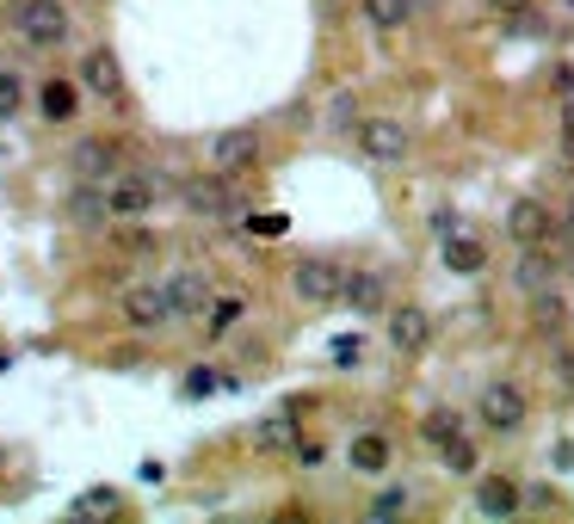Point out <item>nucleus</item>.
<instances>
[{"mask_svg":"<svg viewBox=\"0 0 574 524\" xmlns=\"http://www.w3.org/2000/svg\"><path fill=\"white\" fill-rule=\"evenodd\" d=\"M562 142H574V99H562Z\"/></svg>","mask_w":574,"mask_h":524,"instance_id":"nucleus-33","label":"nucleus"},{"mask_svg":"<svg viewBox=\"0 0 574 524\" xmlns=\"http://www.w3.org/2000/svg\"><path fill=\"white\" fill-rule=\"evenodd\" d=\"M569 463H574V445L562 438V445H556V469H569Z\"/></svg>","mask_w":574,"mask_h":524,"instance_id":"nucleus-35","label":"nucleus"},{"mask_svg":"<svg viewBox=\"0 0 574 524\" xmlns=\"http://www.w3.org/2000/svg\"><path fill=\"white\" fill-rule=\"evenodd\" d=\"M80 87L99 99V105H112V112H124V99H130V80H124V62H117V50H87L80 57Z\"/></svg>","mask_w":574,"mask_h":524,"instance_id":"nucleus-6","label":"nucleus"},{"mask_svg":"<svg viewBox=\"0 0 574 524\" xmlns=\"http://www.w3.org/2000/svg\"><path fill=\"white\" fill-rule=\"evenodd\" d=\"M556 228V210L544 204V198H513L507 204V241L513 247H544Z\"/></svg>","mask_w":574,"mask_h":524,"instance_id":"nucleus-10","label":"nucleus"},{"mask_svg":"<svg viewBox=\"0 0 574 524\" xmlns=\"http://www.w3.org/2000/svg\"><path fill=\"white\" fill-rule=\"evenodd\" d=\"M124 253H154V241L142 235V228H136V235H124Z\"/></svg>","mask_w":574,"mask_h":524,"instance_id":"nucleus-32","label":"nucleus"},{"mask_svg":"<svg viewBox=\"0 0 574 524\" xmlns=\"http://www.w3.org/2000/svg\"><path fill=\"white\" fill-rule=\"evenodd\" d=\"M167 302H173V321H191L211 309V278L204 272H173L167 278Z\"/></svg>","mask_w":574,"mask_h":524,"instance_id":"nucleus-20","label":"nucleus"},{"mask_svg":"<svg viewBox=\"0 0 574 524\" xmlns=\"http://www.w3.org/2000/svg\"><path fill=\"white\" fill-rule=\"evenodd\" d=\"M241 315H248V297H241V290H229V297H211V334H229Z\"/></svg>","mask_w":574,"mask_h":524,"instance_id":"nucleus-27","label":"nucleus"},{"mask_svg":"<svg viewBox=\"0 0 574 524\" xmlns=\"http://www.w3.org/2000/svg\"><path fill=\"white\" fill-rule=\"evenodd\" d=\"M211 167L216 173H229V179H241V173H253L260 167V130L253 124H235V130H216L211 136Z\"/></svg>","mask_w":574,"mask_h":524,"instance_id":"nucleus-8","label":"nucleus"},{"mask_svg":"<svg viewBox=\"0 0 574 524\" xmlns=\"http://www.w3.org/2000/svg\"><path fill=\"white\" fill-rule=\"evenodd\" d=\"M556 223H562V228H569V235H574V191H569V198H562V216H556Z\"/></svg>","mask_w":574,"mask_h":524,"instance_id":"nucleus-34","label":"nucleus"},{"mask_svg":"<svg viewBox=\"0 0 574 524\" xmlns=\"http://www.w3.org/2000/svg\"><path fill=\"white\" fill-rule=\"evenodd\" d=\"M340 302L346 309H359V315H383V309H389V278L371 272V265H346Z\"/></svg>","mask_w":574,"mask_h":524,"instance_id":"nucleus-13","label":"nucleus"},{"mask_svg":"<svg viewBox=\"0 0 574 524\" xmlns=\"http://www.w3.org/2000/svg\"><path fill=\"white\" fill-rule=\"evenodd\" d=\"M433 457H439V469H451V475H476V469H482V450H476V438H470V432H458V438H451V445H439Z\"/></svg>","mask_w":574,"mask_h":524,"instance_id":"nucleus-23","label":"nucleus"},{"mask_svg":"<svg viewBox=\"0 0 574 524\" xmlns=\"http://www.w3.org/2000/svg\"><path fill=\"white\" fill-rule=\"evenodd\" d=\"M439 265L445 272H458V278H482V272H488V241L451 228V235H439Z\"/></svg>","mask_w":574,"mask_h":524,"instance_id":"nucleus-14","label":"nucleus"},{"mask_svg":"<svg viewBox=\"0 0 574 524\" xmlns=\"http://www.w3.org/2000/svg\"><path fill=\"white\" fill-rule=\"evenodd\" d=\"M569 321H574V309H569Z\"/></svg>","mask_w":574,"mask_h":524,"instance_id":"nucleus-37","label":"nucleus"},{"mask_svg":"<svg viewBox=\"0 0 574 524\" xmlns=\"http://www.w3.org/2000/svg\"><path fill=\"white\" fill-rule=\"evenodd\" d=\"M408 506H414V494H408V487H383V494H371V506H364V519H371V524L408 519Z\"/></svg>","mask_w":574,"mask_h":524,"instance_id":"nucleus-26","label":"nucleus"},{"mask_svg":"<svg viewBox=\"0 0 574 524\" xmlns=\"http://www.w3.org/2000/svg\"><path fill=\"white\" fill-rule=\"evenodd\" d=\"M556 272H562V260H556L550 247H519V253H513V290H525V297L550 290Z\"/></svg>","mask_w":574,"mask_h":524,"instance_id":"nucleus-17","label":"nucleus"},{"mask_svg":"<svg viewBox=\"0 0 574 524\" xmlns=\"http://www.w3.org/2000/svg\"><path fill=\"white\" fill-rule=\"evenodd\" d=\"M211 389H223V376L204 371V364H198V371H186V383H179V395H186V401H198V395H211Z\"/></svg>","mask_w":574,"mask_h":524,"instance_id":"nucleus-29","label":"nucleus"},{"mask_svg":"<svg viewBox=\"0 0 574 524\" xmlns=\"http://www.w3.org/2000/svg\"><path fill=\"white\" fill-rule=\"evenodd\" d=\"M297 438H303V426H297V401L253 420V450H260V457H290V450H297Z\"/></svg>","mask_w":574,"mask_h":524,"instance_id":"nucleus-12","label":"nucleus"},{"mask_svg":"<svg viewBox=\"0 0 574 524\" xmlns=\"http://www.w3.org/2000/svg\"><path fill=\"white\" fill-rule=\"evenodd\" d=\"M105 210H112V223L149 216L154 210V179H142V173H117V179H105Z\"/></svg>","mask_w":574,"mask_h":524,"instance_id":"nucleus-11","label":"nucleus"},{"mask_svg":"<svg viewBox=\"0 0 574 524\" xmlns=\"http://www.w3.org/2000/svg\"><path fill=\"white\" fill-rule=\"evenodd\" d=\"M68 173H75V179H93V186L117 179V173H124V142H112V136H87V142H75Z\"/></svg>","mask_w":574,"mask_h":524,"instance_id":"nucleus-9","label":"nucleus"},{"mask_svg":"<svg viewBox=\"0 0 574 524\" xmlns=\"http://www.w3.org/2000/svg\"><path fill=\"white\" fill-rule=\"evenodd\" d=\"M359 352H364L359 339H340V346H334V364H340V371H346V364H359Z\"/></svg>","mask_w":574,"mask_h":524,"instance_id":"nucleus-31","label":"nucleus"},{"mask_svg":"<svg viewBox=\"0 0 574 524\" xmlns=\"http://www.w3.org/2000/svg\"><path fill=\"white\" fill-rule=\"evenodd\" d=\"M179 198H186L191 216H204V223H229L235 210H241V191L229 186V173H204V179H186L179 186Z\"/></svg>","mask_w":574,"mask_h":524,"instance_id":"nucleus-7","label":"nucleus"},{"mask_svg":"<svg viewBox=\"0 0 574 524\" xmlns=\"http://www.w3.org/2000/svg\"><path fill=\"white\" fill-rule=\"evenodd\" d=\"M124 321H130L136 334H154V327H167V321H173L167 284H136L130 297H124Z\"/></svg>","mask_w":574,"mask_h":524,"instance_id":"nucleus-15","label":"nucleus"},{"mask_svg":"<svg viewBox=\"0 0 574 524\" xmlns=\"http://www.w3.org/2000/svg\"><path fill=\"white\" fill-rule=\"evenodd\" d=\"M458 432H470V426H463V413H458V408H433V413H426V420H421V438H426V450L451 445Z\"/></svg>","mask_w":574,"mask_h":524,"instance_id":"nucleus-25","label":"nucleus"},{"mask_svg":"<svg viewBox=\"0 0 574 524\" xmlns=\"http://www.w3.org/2000/svg\"><path fill=\"white\" fill-rule=\"evenodd\" d=\"M124 512V494L117 487H87L75 506H68V519H117Z\"/></svg>","mask_w":574,"mask_h":524,"instance_id":"nucleus-24","label":"nucleus"},{"mask_svg":"<svg viewBox=\"0 0 574 524\" xmlns=\"http://www.w3.org/2000/svg\"><path fill=\"white\" fill-rule=\"evenodd\" d=\"M569 7H574V0H569Z\"/></svg>","mask_w":574,"mask_h":524,"instance_id":"nucleus-38","label":"nucleus"},{"mask_svg":"<svg viewBox=\"0 0 574 524\" xmlns=\"http://www.w3.org/2000/svg\"><path fill=\"white\" fill-rule=\"evenodd\" d=\"M68 223H80V228H105V223H112V210H105V186L80 179L75 198H68Z\"/></svg>","mask_w":574,"mask_h":524,"instance_id":"nucleus-22","label":"nucleus"},{"mask_svg":"<svg viewBox=\"0 0 574 524\" xmlns=\"http://www.w3.org/2000/svg\"><path fill=\"white\" fill-rule=\"evenodd\" d=\"M383 339H389L396 358H426V346H433V315H426V302H389V309H383Z\"/></svg>","mask_w":574,"mask_h":524,"instance_id":"nucleus-5","label":"nucleus"},{"mask_svg":"<svg viewBox=\"0 0 574 524\" xmlns=\"http://www.w3.org/2000/svg\"><path fill=\"white\" fill-rule=\"evenodd\" d=\"M13 32H20L32 50H62V43H68V7H62V0H20V7H13Z\"/></svg>","mask_w":574,"mask_h":524,"instance_id":"nucleus-4","label":"nucleus"},{"mask_svg":"<svg viewBox=\"0 0 574 524\" xmlns=\"http://www.w3.org/2000/svg\"><path fill=\"white\" fill-rule=\"evenodd\" d=\"M476 426L495 432V438L525 432V426H532V395L519 389V383H507V376L482 383V389H476Z\"/></svg>","mask_w":574,"mask_h":524,"instance_id":"nucleus-1","label":"nucleus"},{"mask_svg":"<svg viewBox=\"0 0 574 524\" xmlns=\"http://www.w3.org/2000/svg\"><path fill=\"white\" fill-rule=\"evenodd\" d=\"M476 512L482 519H519L525 512V487L513 475H476Z\"/></svg>","mask_w":574,"mask_h":524,"instance_id":"nucleus-16","label":"nucleus"},{"mask_svg":"<svg viewBox=\"0 0 574 524\" xmlns=\"http://www.w3.org/2000/svg\"><path fill=\"white\" fill-rule=\"evenodd\" d=\"M20 105H25V87H20V75L7 68V75H0V124H7V117H20Z\"/></svg>","mask_w":574,"mask_h":524,"instance_id":"nucleus-28","label":"nucleus"},{"mask_svg":"<svg viewBox=\"0 0 574 524\" xmlns=\"http://www.w3.org/2000/svg\"><path fill=\"white\" fill-rule=\"evenodd\" d=\"M340 284H346V265L334 253H303V260L290 265V297L303 302V309H334Z\"/></svg>","mask_w":574,"mask_h":524,"instance_id":"nucleus-2","label":"nucleus"},{"mask_svg":"<svg viewBox=\"0 0 574 524\" xmlns=\"http://www.w3.org/2000/svg\"><path fill=\"white\" fill-rule=\"evenodd\" d=\"M482 7H488V13H500V20H519V13H525L532 0H482Z\"/></svg>","mask_w":574,"mask_h":524,"instance_id":"nucleus-30","label":"nucleus"},{"mask_svg":"<svg viewBox=\"0 0 574 524\" xmlns=\"http://www.w3.org/2000/svg\"><path fill=\"white\" fill-rule=\"evenodd\" d=\"M38 117L43 124H75L80 117V80H68V75H50L38 87Z\"/></svg>","mask_w":574,"mask_h":524,"instance_id":"nucleus-18","label":"nucleus"},{"mask_svg":"<svg viewBox=\"0 0 574 524\" xmlns=\"http://www.w3.org/2000/svg\"><path fill=\"white\" fill-rule=\"evenodd\" d=\"M359 13L377 38H396V32H408L421 20V0H359Z\"/></svg>","mask_w":574,"mask_h":524,"instance_id":"nucleus-19","label":"nucleus"},{"mask_svg":"<svg viewBox=\"0 0 574 524\" xmlns=\"http://www.w3.org/2000/svg\"><path fill=\"white\" fill-rule=\"evenodd\" d=\"M346 463L359 469V475H383V469L396 463V438H389V432H359V438L346 445Z\"/></svg>","mask_w":574,"mask_h":524,"instance_id":"nucleus-21","label":"nucleus"},{"mask_svg":"<svg viewBox=\"0 0 574 524\" xmlns=\"http://www.w3.org/2000/svg\"><path fill=\"white\" fill-rule=\"evenodd\" d=\"M0 469H7V457H0Z\"/></svg>","mask_w":574,"mask_h":524,"instance_id":"nucleus-36","label":"nucleus"},{"mask_svg":"<svg viewBox=\"0 0 574 524\" xmlns=\"http://www.w3.org/2000/svg\"><path fill=\"white\" fill-rule=\"evenodd\" d=\"M352 149H359L371 167H402L408 154H414V130H408L402 117H359Z\"/></svg>","mask_w":574,"mask_h":524,"instance_id":"nucleus-3","label":"nucleus"}]
</instances>
